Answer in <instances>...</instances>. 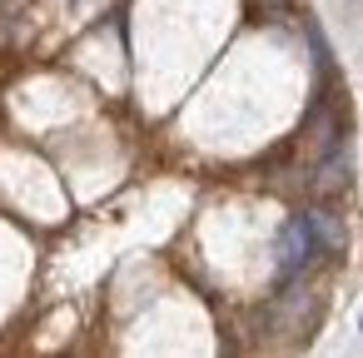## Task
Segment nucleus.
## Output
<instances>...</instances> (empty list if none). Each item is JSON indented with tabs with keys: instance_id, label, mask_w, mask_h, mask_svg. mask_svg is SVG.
<instances>
[{
	"instance_id": "obj_1",
	"label": "nucleus",
	"mask_w": 363,
	"mask_h": 358,
	"mask_svg": "<svg viewBox=\"0 0 363 358\" xmlns=\"http://www.w3.org/2000/svg\"><path fill=\"white\" fill-rule=\"evenodd\" d=\"M338 224L328 219V214H294L289 224H284V234H279V244H274V274L279 279H294V274H303L318 254H328V249H338Z\"/></svg>"
},
{
	"instance_id": "obj_2",
	"label": "nucleus",
	"mask_w": 363,
	"mask_h": 358,
	"mask_svg": "<svg viewBox=\"0 0 363 358\" xmlns=\"http://www.w3.org/2000/svg\"><path fill=\"white\" fill-rule=\"evenodd\" d=\"M249 6H254V11H269V16H274V11H284V6H289V0H249Z\"/></svg>"
}]
</instances>
